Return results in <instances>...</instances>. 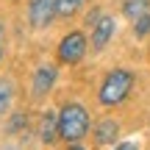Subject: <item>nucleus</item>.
Here are the masks:
<instances>
[{
  "mask_svg": "<svg viewBox=\"0 0 150 150\" xmlns=\"http://www.w3.org/2000/svg\"><path fill=\"white\" fill-rule=\"evenodd\" d=\"M89 131V111L81 103H64L59 111V139L67 145H78Z\"/></svg>",
  "mask_w": 150,
  "mask_h": 150,
  "instance_id": "obj_1",
  "label": "nucleus"
},
{
  "mask_svg": "<svg viewBox=\"0 0 150 150\" xmlns=\"http://www.w3.org/2000/svg\"><path fill=\"white\" fill-rule=\"evenodd\" d=\"M134 72L125 70V67H117V70H111L103 78L100 83V92H97V100H100V106L111 108V106H120V103L125 100V97L131 95V89H134Z\"/></svg>",
  "mask_w": 150,
  "mask_h": 150,
  "instance_id": "obj_2",
  "label": "nucleus"
},
{
  "mask_svg": "<svg viewBox=\"0 0 150 150\" xmlns=\"http://www.w3.org/2000/svg\"><path fill=\"white\" fill-rule=\"evenodd\" d=\"M89 50V42L81 31H70L64 39L59 42V61L61 64H78Z\"/></svg>",
  "mask_w": 150,
  "mask_h": 150,
  "instance_id": "obj_3",
  "label": "nucleus"
},
{
  "mask_svg": "<svg viewBox=\"0 0 150 150\" xmlns=\"http://www.w3.org/2000/svg\"><path fill=\"white\" fill-rule=\"evenodd\" d=\"M59 17V3L56 0H28V22L36 31L47 28Z\"/></svg>",
  "mask_w": 150,
  "mask_h": 150,
  "instance_id": "obj_4",
  "label": "nucleus"
},
{
  "mask_svg": "<svg viewBox=\"0 0 150 150\" xmlns=\"http://www.w3.org/2000/svg\"><path fill=\"white\" fill-rule=\"evenodd\" d=\"M56 75H59V70H56V67H39V70L33 72V83H31V95H33V100H42V97L47 95L50 89H53Z\"/></svg>",
  "mask_w": 150,
  "mask_h": 150,
  "instance_id": "obj_5",
  "label": "nucleus"
},
{
  "mask_svg": "<svg viewBox=\"0 0 150 150\" xmlns=\"http://www.w3.org/2000/svg\"><path fill=\"white\" fill-rule=\"evenodd\" d=\"M114 28H117L114 17H100V20H97V25L92 28V50H95V53H100V50L111 42Z\"/></svg>",
  "mask_w": 150,
  "mask_h": 150,
  "instance_id": "obj_6",
  "label": "nucleus"
},
{
  "mask_svg": "<svg viewBox=\"0 0 150 150\" xmlns=\"http://www.w3.org/2000/svg\"><path fill=\"white\" fill-rule=\"evenodd\" d=\"M117 136H120V122L117 120H111V117L97 120V125H95V142L97 145H114Z\"/></svg>",
  "mask_w": 150,
  "mask_h": 150,
  "instance_id": "obj_7",
  "label": "nucleus"
},
{
  "mask_svg": "<svg viewBox=\"0 0 150 150\" xmlns=\"http://www.w3.org/2000/svg\"><path fill=\"white\" fill-rule=\"evenodd\" d=\"M39 139H42L45 145H53V142H59V114H53V111L42 114V125H39Z\"/></svg>",
  "mask_w": 150,
  "mask_h": 150,
  "instance_id": "obj_8",
  "label": "nucleus"
},
{
  "mask_svg": "<svg viewBox=\"0 0 150 150\" xmlns=\"http://www.w3.org/2000/svg\"><path fill=\"white\" fill-rule=\"evenodd\" d=\"M150 0H122V14L128 17L131 22H136L139 17H145V14H150Z\"/></svg>",
  "mask_w": 150,
  "mask_h": 150,
  "instance_id": "obj_9",
  "label": "nucleus"
},
{
  "mask_svg": "<svg viewBox=\"0 0 150 150\" xmlns=\"http://www.w3.org/2000/svg\"><path fill=\"white\" fill-rule=\"evenodd\" d=\"M11 100H14V83L8 78H0V117L8 111Z\"/></svg>",
  "mask_w": 150,
  "mask_h": 150,
  "instance_id": "obj_10",
  "label": "nucleus"
},
{
  "mask_svg": "<svg viewBox=\"0 0 150 150\" xmlns=\"http://www.w3.org/2000/svg\"><path fill=\"white\" fill-rule=\"evenodd\" d=\"M56 3H59V17H72L86 0H56Z\"/></svg>",
  "mask_w": 150,
  "mask_h": 150,
  "instance_id": "obj_11",
  "label": "nucleus"
},
{
  "mask_svg": "<svg viewBox=\"0 0 150 150\" xmlns=\"http://www.w3.org/2000/svg\"><path fill=\"white\" fill-rule=\"evenodd\" d=\"M134 33L139 39H145V36H150V14H145V17H139V20L134 22Z\"/></svg>",
  "mask_w": 150,
  "mask_h": 150,
  "instance_id": "obj_12",
  "label": "nucleus"
},
{
  "mask_svg": "<svg viewBox=\"0 0 150 150\" xmlns=\"http://www.w3.org/2000/svg\"><path fill=\"white\" fill-rule=\"evenodd\" d=\"M25 122H28V117H25V114H14V120L8 122V134H17V131H20Z\"/></svg>",
  "mask_w": 150,
  "mask_h": 150,
  "instance_id": "obj_13",
  "label": "nucleus"
},
{
  "mask_svg": "<svg viewBox=\"0 0 150 150\" xmlns=\"http://www.w3.org/2000/svg\"><path fill=\"white\" fill-rule=\"evenodd\" d=\"M114 150H139V147H136L134 142H120V145L114 147Z\"/></svg>",
  "mask_w": 150,
  "mask_h": 150,
  "instance_id": "obj_14",
  "label": "nucleus"
},
{
  "mask_svg": "<svg viewBox=\"0 0 150 150\" xmlns=\"http://www.w3.org/2000/svg\"><path fill=\"white\" fill-rule=\"evenodd\" d=\"M70 150H83V147H81V145H70Z\"/></svg>",
  "mask_w": 150,
  "mask_h": 150,
  "instance_id": "obj_15",
  "label": "nucleus"
},
{
  "mask_svg": "<svg viewBox=\"0 0 150 150\" xmlns=\"http://www.w3.org/2000/svg\"><path fill=\"white\" fill-rule=\"evenodd\" d=\"M0 42H3V25H0Z\"/></svg>",
  "mask_w": 150,
  "mask_h": 150,
  "instance_id": "obj_16",
  "label": "nucleus"
},
{
  "mask_svg": "<svg viewBox=\"0 0 150 150\" xmlns=\"http://www.w3.org/2000/svg\"><path fill=\"white\" fill-rule=\"evenodd\" d=\"M0 59H3V42H0Z\"/></svg>",
  "mask_w": 150,
  "mask_h": 150,
  "instance_id": "obj_17",
  "label": "nucleus"
}]
</instances>
